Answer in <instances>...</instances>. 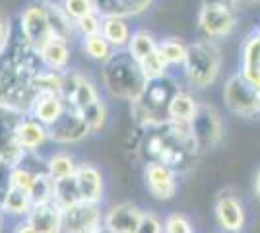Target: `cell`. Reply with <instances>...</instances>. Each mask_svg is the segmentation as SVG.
<instances>
[{"label":"cell","instance_id":"b9f144b4","mask_svg":"<svg viewBox=\"0 0 260 233\" xmlns=\"http://www.w3.org/2000/svg\"><path fill=\"white\" fill-rule=\"evenodd\" d=\"M136 233H165V227H163L161 218L153 212H146L144 218H142V223L138 227Z\"/></svg>","mask_w":260,"mask_h":233},{"label":"cell","instance_id":"1f68e13d","mask_svg":"<svg viewBox=\"0 0 260 233\" xmlns=\"http://www.w3.org/2000/svg\"><path fill=\"white\" fill-rule=\"evenodd\" d=\"M29 198H31L33 206L47 204V202L54 200V179L47 171H41L35 175V181L29 189Z\"/></svg>","mask_w":260,"mask_h":233},{"label":"cell","instance_id":"7bdbcfd3","mask_svg":"<svg viewBox=\"0 0 260 233\" xmlns=\"http://www.w3.org/2000/svg\"><path fill=\"white\" fill-rule=\"evenodd\" d=\"M12 189V167L0 161V204L10 194Z\"/></svg>","mask_w":260,"mask_h":233},{"label":"cell","instance_id":"7dc6e473","mask_svg":"<svg viewBox=\"0 0 260 233\" xmlns=\"http://www.w3.org/2000/svg\"><path fill=\"white\" fill-rule=\"evenodd\" d=\"M6 218H8V216H6L4 210L0 208V233H2V229H4V222H6Z\"/></svg>","mask_w":260,"mask_h":233},{"label":"cell","instance_id":"2e32d148","mask_svg":"<svg viewBox=\"0 0 260 233\" xmlns=\"http://www.w3.org/2000/svg\"><path fill=\"white\" fill-rule=\"evenodd\" d=\"M239 74L260 89V37L254 34V29L243 39L241 45Z\"/></svg>","mask_w":260,"mask_h":233},{"label":"cell","instance_id":"7a4b0ae2","mask_svg":"<svg viewBox=\"0 0 260 233\" xmlns=\"http://www.w3.org/2000/svg\"><path fill=\"white\" fill-rule=\"evenodd\" d=\"M101 84L111 97L134 103L142 97L148 78L142 72L140 62L128 51H115L105 64H101Z\"/></svg>","mask_w":260,"mask_h":233},{"label":"cell","instance_id":"7c38bea8","mask_svg":"<svg viewBox=\"0 0 260 233\" xmlns=\"http://www.w3.org/2000/svg\"><path fill=\"white\" fill-rule=\"evenodd\" d=\"M142 179L148 192L155 200H173L177 190H179V175L175 173L171 167L163 165V163H144L142 167Z\"/></svg>","mask_w":260,"mask_h":233},{"label":"cell","instance_id":"ac0fdd59","mask_svg":"<svg viewBox=\"0 0 260 233\" xmlns=\"http://www.w3.org/2000/svg\"><path fill=\"white\" fill-rule=\"evenodd\" d=\"M25 220L37 233H62V208L56 202L33 206Z\"/></svg>","mask_w":260,"mask_h":233},{"label":"cell","instance_id":"8d00e7d4","mask_svg":"<svg viewBox=\"0 0 260 233\" xmlns=\"http://www.w3.org/2000/svg\"><path fill=\"white\" fill-rule=\"evenodd\" d=\"M101 25H103V16L93 12V14H87L86 18L78 20L76 22V34L80 39L84 37H91V35L101 34Z\"/></svg>","mask_w":260,"mask_h":233},{"label":"cell","instance_id":"c3c4849f","mask_svg":"<svg viewBox=\"0 0 260 233\" xmlns=\"http://www.w3.org/2000/svg\"><path fill=\"white\" fill-rule=\"evenodd\" d=\"M254 34H256V35H258V37H260V22L256 23V27H254Z\"/></svg>","mask_w":260,"mask_h":233},{"label":"cell","instance_id":"d6986e66","mask_svg":"<svg viewBox=\"0 0 260 233\" xmlns=\"http://www.w3.org/2000/svg\"><path fill=\"white\" fill-rule=\"evenodd\" d=\"M66 107H68L66 101L56 93H37L27 115H31L33 119L43 122L45 126H53L54 122L62 117Z\"/></svg>","mask_w":260,"mask_h":233},{"label":"cell","instance_id":"d6a6232c","mask_svg":"<svg viewBox=\"0 0 260 233\" xmlns=\"http://www.w3.org/2000/svg\"><path fill=\"white\" fill-rule=\"evenodd\" d=\"M31 86L37 93H56V95H60L62 72H54V70H49V68L43 66L31 78Z\"/></svg>","mask_w":260,"mask_h":233},{"label":"cell","instance_id":"ba28073f","mask_svg":"<svg viewBox=\"0 0 260 233\" xmlns=\"http://www.w3.org/2000/svg\"><path fill=\"white\" fill-rule=\"evenodd\" d=\"M190 132L196 142L198 152H208L221 144L225 136V124L223 119L214 105L200 103V109L196 113L194 121L190 122Z\"/></svg>","mask_w":260,"mask_h":233},{"label":"cell","instance_id":"3957f363","mask_svg":"<svg viewBox=\"0 0 260 233\" xmlns=\"http://www.w3.org/2000/svg\"><path fill=\"white\" fill-rule=\"evenodd\" d=\"M221 49L217 41L212 39H196L188 43L186 56L183 62V76L188 86L194 89H206L216 84L221 72Z\"/></svg>","mask_w":260,"mask_h":233},{"label":"cell","instance_id":"d4e9b609","mask_svg":"<svg viewBox=\"0 0 260 233\" xmlns=\"http://www.w3.org/2000/svg\"><path fill=\"white\" fill-rule=\"evenodd\" d=\"M45 6H47V16H49V23H51V34H53L54 39L72 41L78 35L76 23L66 16L58 2H45Z\"/></svg>","mask_w":260,"mask_h":233},{"label":"cell","instance_id":"30bf717a","mask_svg":"<svg viewBox=\"0 0 260 233\" xmlns=\"http://www.w3.org/2000/svg\"><path fill=\"white\" fill-rule=\"evenodd\" d=\"M103 214L99 204L78 202L62 210V233H98L103 229Z\"/></svg>","mask_w":260,"mask_h":233},{"label":"cell","instance_id":"277c9868","mask_svg":"<svg viewBox=\"0 0 260 233\" xmlns=\"http://www.w3.org/2000/svg\"><path fill=\"white\" fill-rule=\"evenodd\" d=\"M179 88L181 86L171 74L165 78H157V80H150L140 99L130 103V115H132L134 124L148 128V126H155V124L169 121L167 119L169 103L179 91Z\"/></svg>","mask_w":260,"mask_h":233},{"label":"cell","instance_id":"6da1fadb","mask_svg":"<svg viewBox=\"0 0 260 233\" xmlns=\"http://www.w3.org/2000/svg\"><path fill=\"white\" fill-rule=\"evenodd\" d=\"M198 148L190 132V124L161 122L148 126L138 148V157L144 163H163L177 175L188 173L198 157Z\"/></svg>","mask_w":260,"mask_h":233},{"label":"cell","instance_id":"603a6c76","mask_svg":"<svg viewBox=\"0 0 260 233\" xmlns=\"http://www.w3.org/2000/svg\"><path fill=\"white\" fill-rule=\"evenodd\" d=\"M80 163L82 161L76 157V154H72L68 150H56L45 157V171L54 181H58V179L74 177L80 169Z\"/></svg>","mask_w":260,"mask_h":233},{"label":"cell","instance_id":"f546056e","mask_svg":"<svg viewBox=\"0 0 260 233\" xmlns=\"http://www.w3.org/2000/svg\"><path fill=\"white\" fill-rule=\"evenodd\" d=\"M62 210L64 208H70L78 202H82V196H80V187H78L76 175L74 177H66V179H58L54 181V200Z\"/></svg>","mask_w":260,"mask_h":233},{"label":"cell","instance_id":"f1b7e54d","mask_svg":"<svg viewBox=\"0 0 260 233\" xmlns=\"http://www.w3.org/2000/svg\"><path fill=\"white\" fill-rule=\"evenodd\" d=\"M80 47H82L84 56H87L93 62H99V64H105L109 58L113 56V53H115V49L107 43V39L101 34L91 35V37H84Z\"/></svg>","mask_w":260,"mask_h":233},{"label":"cell","instance_id":"e575fe53","mask_svg":"<svg viewBox=\"0 0 260 233\" xmlns=\"http://www.w3.org/2000/svg\"><path fill=\"white\" fill-rule=\"evenodd\" d=\"M60 4V8L64 10V14L76 23L78 20L86 18L87 14L95 12V4L93 0H56Z\"/></svg>","mask_w":260,"mask_h":233},{"label":"cell","instance_id":"cb8c5ba5","mask_svg":"<svg viewBox=\"0 0 260 233\" xmlns=\"http://www.w3.org/2000/svg\"><path fill=\"white\" fill-rule=\"evenodd\" d=\"M101 35L107 39V43L111 45L115 51H124L130 43L132 29H130V23L126 18L109 16V18H103Z\"/></svg>","mask_w":260,"mask_h":233},{"label":"cell","instance_id":"ee69618b","mask_svg":"<svg viewBox=\"0 0 260 233\" xmlns=\"http://www.w3.org/2000/svg\"><path fill=\"white\" fill-rule=\"evenodd\" d=\"M14 233H37V231L33 229L31 223L23 218V220H18V222H16V225H14Z\"/></svg>","mask_w":260,"mask_h":233},{"label":"cell","instance_id":"9a60e30c","mask_svg":"<svg viewBox=\"0 0 260 233\" xmlns=\"http://www.w3.org/2000/svg\"><path fill=\"white\" fill-rule=\"evenodd\" d=\"M76 181L78 187H80L82 202L99 204L101 206L103 196H105V177H103V171L98 165L89 163V161H82L76 173Z\"/></svg>","mask_w":260,"mask_h":233},{"label":"cell","instance_id":"52a82bcc","mask_svg":"<svg viewBox=\"0 0 260 233\" xmlns=\"http://www.w3.org/2000/svg\"><path fill=\"white\" fill-rule=\"evenodd\" d=\"M27 113L0 101V161L10 167L20 165L25 157L18 144V126Z\"/></svg>","mask_w":260,"mask_h":233},{"label":"cell","instance_id":"83f0119b","mask_svg":"<svg viewBox=\"0 0 260 233\" xmlns=\"http://www.w3.org/2000/svg\"><path fill=\"white\" fill-rule=\"evenodd\" d=\"M0 208L4 210V214H6L8 218L23 220V218H27V214L31 212L33 204H31V198H29L27 192L18 190V189H12L10 194H8V196L4 198V202L0 204Z\"/></svg>","mask_w":260,"mask_h":233},{"label":"cell","instance_id":"681fc988","mask_svg":"<svg viewBox=\"0 0 260 233\" xmlns=\"http://www.w3.org/2000/svg\"><path fill=\"white\" fill-rule=\"evenodd\" d=\"M41 2H56V0H41Z\"/></svg>","mask_w":260,"mask_h":233},{"label":"cell","instance_id":"4316f807","mask_svg":"<svg viewBox=\"0 0 260 233\" xmlns=\"http://www.w3.org/2000/svg\"><path fill=\"white\" fill-rule=\"evenodd\" d=\"M186 49H188V43H184L181 37H165V39H159L157 43V51L163 56L169 70L175 66H183Z\"/></svg>","mask_w":260,"mask_h":233},{"label":"cell","instance_id":"60d3db41","mask_svg":"<svg viewBox=\"0 0 260 233\" xmlns=\"http://www.w3.org/2000/svg\"><path fill=\"white\" fill-rule=\"evenodd\" d=\"M12 34H14V25H12L10 16H6L0 10V56L6 53V49L12 41Z\"/></svg>","mask_w":260,"mask_h":233},{"label":"cell","instance_id":"ffe728a7","mask_svg":"<svg viewBox=\"0 0 260 233\" xmlns=\"http://www.w3.org/2000/svg\"><path fill=\"white\" fill-rule=\"evenodd\" d=\"M198 109H200V101L196 99L194 93L186 88H179V91L175 93L169 103L167 119L171 122H179V124H190L194 121Z\"/></svg>","mask_w":260,"mask_h":233},{"label":"cell","instance_id":"5b68a950","mask_svg":"<svg viewBox=\"0 0 260 233\" xmlns=\"http://www.w3.org/2000/svg\"><path fill=\"white\" fill-rule=\"evenodd\" d=\"M239 6L233 0H204L200 4L196 25L204 39L219 41L237 29Z\"/></svg>","mask_w":260,"mask_h":233},{"label":"cell","instance_id":"7402d4cb","mask_svg":"<svg viewBox=\"0 0 260 233\" xmlns=\"http://www.w3.org/2000/svg\"><path fill=\"white\" fill-rule=\"evenodd\" d=\"M39 56H41V62H43L45 68L54 70V72H64V70L70 68V60H72V47H70V41L54 39L53 37V39L39 51Z\"/></svg>","mask_w":260,"mask_h":233},{"label":"cell","instance_id":"8fae6325","mask_svg":"<svg viewBox=\"0 0 260 233\" xmlns=\"http://www.w3.org/2000/svg\"><path fill=\"white\" fill-rule=\"evenodd\" d=\"M49 134H51V142L56 146L80 144L91 136L82 111H76L72 107H66L62 117L53 126H49Z\"/></svg>","mask_w":260,"mask_h":233},{"label":"cell","instance_id":"f35d334b","mask_svg":"<svg viewBox=\"0 0 260 233\" xmlns=\"http://www.w3.org/2000/svg\"><path fill=\"white\" fill-rule=\"evenodd\" d=\"M84 72L82 70H78V68H68L62 72V89H60V97L64 101H68L74 93H76V89L80 88V84H82V80H84Z\"/></svg>","mask_w":260,"mask_h":233},{"label":"cell","instance_id":"4dcf8cb0","mask_svg":"<svg viewBox=\"0 0 260 233\" xmlns=\"http://www.w3.org/2000/svg\"><path fill=\"white\" fill-rule=\"evenodd\" d=\"M99 99H101L99 88L95 86V82L86 74L84 80H82V84H80V88L76 89V93L66 101V105L72 107V109H76V111H84L86 107H89L91 103H95Z\"/></svg>","mask_w":260,"mask_h":233},{"label":"cell","instance_id":"ab89813d","mask_svg":"<svg viewBox=\"0 0 260 233\" xmlns=\"http://www.w3.org/2000/svg\"><path fill=\"white\" fill-rule=\"evenodd\" d=\"M163 227H165V233H194V227L190 220L181 214V212H173L165 218L163 222Z\"/></svg>","mask_w":260,"mask_h":233},{"label":"cell","instance_id":"4fadbf2b","mask_svg":"<svg viewBox=\"0 0 260 233\" xmlns=\"http://www.w3.org/2000/svg\"><path fill=\"white\" fill-rule=\"evenodd\" d=\"M214 218H216L217 225L225 233L243 231V227L247 223V210H245L243 200L229 190L221 192L214 204Z\"/></svg>","mask_w":260,"mask_h":233},{"label":"cell","instance_id":"bcb514c9","mask_svg":"<svg viewBox=\"0 0 260 233\" xmlns=\"http://www.w3.org/2000/svg\"><path fill=\"white\" fill-rule=\"evenodd\" d=\"M237 6H252V4H258V0H233Z\"/></svg>","mask_w":260,"mask_h":233},{"label":"cell","instance_id":"74e56055","mask_svg":"<svg viewBox=\"0 0 260 233\" xmlns=\"http://www.w3.org/2000/svg\"><path fill=\"white\" fill-rule=\"evenodd\" d=\"M35 175L37 173L33 169H29L27 165H23V163L12 167V187L29 194V189H31L33 181H35Z\"/></svg>","mask_w":260,"mask_h":233},{"label":"cell","instance_id":"5bb4252c","mask_svg":"<svg viewBox=\"0 0 260 233\" xmlns=\"http://www.w3.org/2000/svg\"><path fill=\"white\" fill-rule=\"evenodd\" d=\"M146 210L134 202L113 204L103 214V229L109 233H136L142 223Z\"/></svg>","mask_w":260,"mask_h":233},{"label":"cell","instance_id":"e0dca14e","mask_svg":"<svg viewBox=\"0 0 260 233\" xmlns=\"http://www.w3.org/2000/svg\"><path fill=\"white\" fill-rule=\"evenodd\" d=\"M47 142H51L49 126L33 119L31 115H25L18 126V144L25 154H39V150Z\"/></svg>","mask_w":260,"mask_h":233},{"label":"cell","instance_id":"f6af8a7d","mask_svg":"<svg viewBox=\"0 0 260 233\" xmlns=\"http://www.w3.org/2000/svg\"><path fill=\"white\" fill-rule=\"evenodd\" d=\"M252 189H254V196L260 200V169L254 173V181H252Z\"/></svg>","mask_w":260,"mask_h":233},{"label":"cell","instance_id":"8992f818","mask_svg":"<svg viewBox=\"0 0 260 233\" xmlns=\"http://www.w3.org/2000/svg\"><path fill=\"white\" fill-rule=\"evenodd\" d=\"M221 97L225 107L237 117L254 119L260 115V89L247 82L239 72L225 80Z\"/></svg>","mask_w":260,"mask_h":233},{"label":"cell","instance_id":"9c48e42d","mask_svg":"<svg viewBox=\"0 0 260 233\" xmlns=\"http://www.w3.org/2000/svg\"><path fill=\"white\" fill-rule=\"evenodd\" d=\"M18 29H20L22 37L25 39V43L29 45L31 49H35V51H41L45 45L53 39L45 2H41V0L31 2L20 12Z\"/></svg>","mask_w":260,"mask_h":233},{"label":"cell","instance_id":"d590c367","mask_svg":"<svg viewBox=\"0 0 260 233\" xmlns=\"http://www.w3.org/2000/svg\"><path fill=\"white\" fill-rule=\"evenodd\" d=\"M140 68H142V72L146 74V78H148V82H150V80H157V78L169 76V66L165 64V60H163V56L159 55V51H155V53H152L150 56H146L140 62Z\"/></svg>","mask_w":260,"mask_h":233},{"label":"cell","instance_id":"44dd1931","mask_svg":"<svg viewBox=\"0 0 260 233\" xmlns=\"http://www.w3.org/2000/svg\"><path fill=\"white\" fill-rule=\"evenodd\" d=\"M95 12L103 18L120 16V18H134L140 16L153 4V0H93Z\"/></svg>","mask_w":260,"mask_h":233},{"label":"cell","instance_id":"f907efd6","mask_svg":"<svg viewBox=\"0 0 260 233\" xmlns=\"http://www.w3.org/2000/svg\"><path fill=\"white\" fill-rule=\"evenodd\" d=\"M98 233H109V231H105V229H99V231Z\"/></svg>","mask_w":260,"mask_h":233},{"label":"cell","instance_id":"484cf974","mask_svg":"<svg viewBox=\"0 0 260 233\" xmlns=\"http://www.w3.org/2000/svg\"><path fill=\"white\" fill-rule=\"evenodd\" d=\"M157 43H159V39L152 31L140 27V29H134L132 31V37H130V43L126 47V51L132 55L134 60L142 62L146 56H150L152 53L157 51Z\"/></svg>","mask_w":260,"mask_h":233},{"label":"cell","instance_id":"836d02e7","mask_svg":"<svg viewBox=\"0 0 260 233\" xmlns=\"http://www.w3.org/2000/svg\"><path fill=\"white\" fill-rule=\"evenodd\" d=\"M82 115H84V119H86L91 134H99L105 130V126H107V122H109V109L103 99L91 103L89 107H86V109L82 111Z\"/></svg>","mask_w":260,"mask_h":233}]
</instances>
